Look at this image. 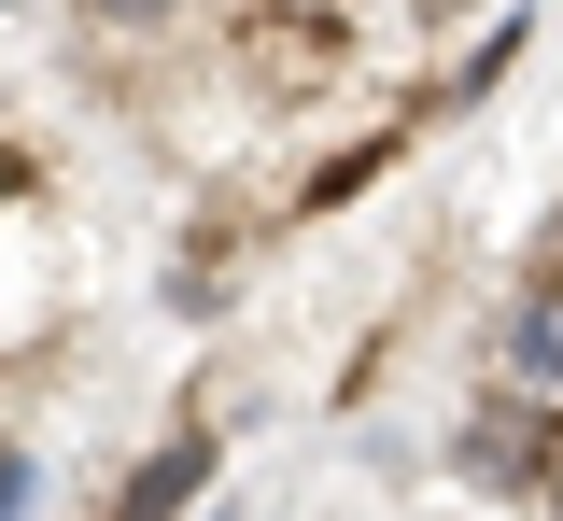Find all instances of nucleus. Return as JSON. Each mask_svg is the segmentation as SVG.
Masks as SVG:
<instances>
[{"label": "nucleus", "instance_id": "nucleus-1", "mask_svg": "<svg viewBox=\"0 0 563 521\" xmlns=\"http://www.w3.org/2000/svg\"><path fill=\"white\" fill-rule=\"evenodd\" d=\"M550 465H563V395H521V380H493L479 409H465V437H451V479L465 494H550Z\"/></svg>", "mask_w": 563, "mask_h": 521}, {"label": "nucleus", "instance_id": "nucleus-2", "mask_svg": "<svg viewBox=\"0 0 563 521\" xmlns=\"http://www.w3.org/2000/svg\"><path fill=\"white\" fill-rule=\"evenodd\" d=\"M211 465H225V437H211V423H169V437H155L128 479H113V508H99V521H198Z\"/></svg>", "mask_w": 563, "mask_h": 521}, {"label": "nucleus", "instance_id": "nucleus-3", "mask_svg": "<svg viewBox=\"0 0 563 521\" xmlns=\"http://www.w3.org/2000/svg\"><path fill=\"white\" fill-rule=\"evenodd\" d=\"M70 14H85V29H99V43H155V29H169V14H184V0H70Z\"/></svg>", "mask_w": 563, "mask_h": 521}, {"label": "nucleus", "instance_id": "nucleus-4", "mask_svg": "<svg viewBox=\"0 0 563 521\" xmlns=\"http://www.w3.org/2000/svg\"><path fill=\"white\" fill-rule=\"evenodd\" d=\"M29 494H43V451H29V437H0V521H29Z\"/></svg>", "mask_w": 563, "mask_h": 521}, {"label": "nucleus", "instance_id": "nucleus-5", "mask_svg": "<svg viewBox=\"0 0 563 521\" xmlns=\"http://www.w3.org/2000/svg\"><path fill=\"white\" fill-rule=\"evenodd\" d=\"M29 184H43V169H29V142H0V212H29Z\"/></svg>", "mask_w": 563, "mask_h": 521}, {"label": "nucleus", "instance_id": "nucleus-6", "mask_svg": "<svg viewBox=\"0 0 563 521\" xmlns=\"http://www.w3.org/2000/svg\"><path fill=\"white\" fill-rule=\"evenodd\" d=\"M536 508H550V521H563V465H550V494H536Z\"/></svg>", "mask_w": 563, "mask_h": 521}, {"label": "nucleus", "instance_id": "nucleus-7", "mask_svg": "<svg viewBox=\"0 0 563 521\" xmlns=\"http://www.w3.org/2000/svg\"><path fill=\"white\" fill-rule=\"evenodd\" d=\"M211 521H225V508H211Z\"/></svg>", "mask_w": 563, "mask_h": 521}]
</instances>
